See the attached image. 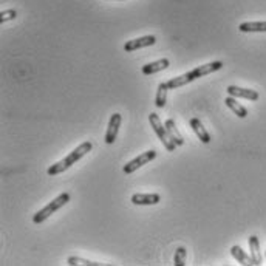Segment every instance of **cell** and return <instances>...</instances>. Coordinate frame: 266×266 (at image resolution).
Segmentation results:
<instances>
[{"label": "cell", "mask_w": 266, "mask_h": 266, "mask_svg": "<svg viewBox=\"0 0 266 266\" xmlns=\"http://www.w3.org/2000/svg\"><path fill=\"white\" fill-rule=\"evenodd\" d=\"M223 68V62L221 61H215V62H209V64H204V65H200L197 68H194L192 71L189 73H184L181 76H176V78H172L167 81V85L170 90H175V88H180L183 85H187L191 82H194L195 79L198 78H203L206 74H211V73H215L218 70Z\"/></svg>", "instance_id": "cell-1"}, {"label": "cell", "mask_w": 266, "mask_h": 266, "mask_svg": "<svg viewBox=\"0 0 266 266\" xmlns=\"http://www.w3.org/2000/svg\"><path fill=\"white\" fill-rule=\"evenodd\" d=\"M92 149H93V144H92L90 141L82 142L81 145L76 147V149H74L73 152H70L64 160L57 161L56 164H51V166L48 167L47 173H48L50 176H56V175H59V173H62V172L68 170L73 164H76L81 158H84Z\"/></svg>", "instance_id": "cell-2"}, {"label": "cell", "mask_w": 266, "mask_h": 266, "mask_svg": "<svg viewBox=\"0 0 266 266\" xmlns=\"http://www.w3.org/2000/svg\"><path fill=\"white\" fill-rule=\"evenodd\" d=\"M70 201V194H67V192H64V194H61L57 198H54L53 201H50L44 209H41L39 212H36L34 214V217H33V221L36 223V224H41V223H44L47 218H50L56 211H59L62 208V206H65L67 203Z\"/></svg>", "instance_id": "cell-3"}, {"label": "cell", "mask_w": 266, "mask_h": 266, "mask_svg": "<svg viewBox=\"0 0 266 266\" xmlns=\"http://www.w3.org/2000/svg\"><path fill=\"white\" fill-rule=\"evenodd\" d=\"M149 121H150V126L154 127L155 133L158 135L160 141L164 144V147L167 149V152H175L176 144L170 139V136H169V133H167V129H166V126L161 123L160 116H158L157 113H150V115H149Z\"/></svg>", "instance_id": "cell-4"}, {"label": "cell", "mask_w": 266, "mask_h": 266, "mask_svg": "<svg viewBox=\"0 0 266 266\" xmlns=\"http://www.w3.org/2000/svg\"><path fill=\"white\" fill-rule=\"evenodd\" d=\"M157 158V150H147V152H144V154H141L138 158H135V160H132L130 163H127L126 166H124V173L126 175H130V173H133L136 169H139V167H142L144 164H147V163H150L152 160H155Z\"/></svg>", "instance_id": "cell-5"}, {"label": "cell", "mask_w": 266, "mask_h": 266, "mask_svg": "<svg viewBox=\"0 0 266 266\" xmlns=\"http://www.w3.org/2000/svg\"><path fill=\"white\" fill-rule=\"evenodd\" d=\"M123 123V116L121 113H113L110 116V121H108V127H107V132H105V142L107 144H113L116 136H118V132H120V126Z\"/></svg>", "instance_id": "cell-6"}, {"label": "cell", "mask_w": 266, "mask_h": 266, "mask_svg": "<svg viewBox=\"0 0 266 266\" xmlns=\"http://www.w3.org/2000/svg\"><path fill=\"white\" fill-rule=\"evenodd\" d=\"M155 42H157L155 36H144V37L133 39V41H127L126 45H124V51L126 53H132V51H136L139 48L152 47V45H155Z\"/></svg>", "instance_id": "cell-7"}, {"label": "cell", "mask_w": 266, "mask_h": 266, "mask_svg": "<svg viewBox=\"0 0 266 266\" xmlns=\"http://www.w3.org/2000/svg\"><path fill=\"white\" fill-rule=\"evenodd\" d=\"M226 92H227L229 96H234V98H243V99H248V101H257L258 99V93L255 90H251V88L229 85Z\"/></svg>", "instance_id": "cell-8"}, {"label": "cell", "mask_w": 266, "mask_h": 266, "mask_svg": "<svg viewBox=\"0 0 266 266\" xmlns=\"http://www.w3.org/2000/svg\"><path fill=\"white\" fill-rule=\"evenodd\" d=\"M161 201L160 194H135L132 197V203L138 206H152Z\"/></svg>", "instance_id": "cell-9"}, {"label": "cell", "mask_w": 266, "mask_h": 266, "mask_svg": "<svg viewBox=\"0 0 266 266\" xmlns=\"http://www.w3.org/2000/svg\"><path fill=\"white\" fill-rule=\"evenodd\" d=\"M191 127H192V130L195 132V135L200 138V141L203 144H209L211 142V139H212L211 135L208 133V130L203 127V124H201V121L198 120V118H192V120H191Z\"/></svg>", "instance_id": "cell-10"}, {"label": "cell", "mask_w": 266, "mask_h": 266, "mask_svg": "<svg viewBox=\"0 0 266 266\" xmlns=\"http://www.w3.org/2000/svg\"><path fill=\"white\" fill-rule=\"evenodd\" d=\"M169 65H170L169 59H160V61H155V62H150V64L144 65V67L141 68V71H142V74L149 76V74H155V73H158V71L166 70Z\"/></svg>", "instance_id": "cell-11"}, {"label": "cell", "mask_w": 266, "mask_h": 266, "mask_svg": "<svg viewBox=\"0 0 266 266\" xmlns=\"http://www.w3.org/2000/svg\"><path fill=\"white\" fill-rule=\"evenodd\" d=\"M231 254H232V257H234L235 260H237L240 264H245V266L255 264V261H254V258L251 257V254L248 255V254H246L240 246H237V245L231 248ZM255 266H257V264H255Z\"/></svg>", "instance_id": "cell-12"}, {"label": "cell", "mask_w": 266, "mask_h": 266, "mask_svg": "<svg viewBox=\"0 0 266 266\" xmlns=\"http://www.w3.org/2000/svg\"><path fill=\"white\" fill-rule=\"evenodd\" d=\"M239 29L242 33H266V22H245Z\"/></svg>", "instance_id": "cell-13"}, {"label": "cell", "mask_w": 266, "mask_h": 266, "mask_svg": "<svg viewBox=\"0 0 266 266\" xmlns=\"http://www.w3.org/2000/svg\"><path fill=\"white\" fill-rule=\"evenodd\" d=\"M164 126H166V129H167V133H169L170 139H172L176 145H183V144H184V138L181 136V133L178 132V129H176L173 120H167V121L164 123Z\"/></svg>", "instance_id": "cell-14"}, {"label": "cell", "mask_w": 266, "mask_h": 266, "mask_svg": "<svg viewBox=\"0 0 266 266\" xmlns=\"http://www.w3.org/2000/svg\"><path fill=\"white\" fill-rule=\"evenodd\" d=\"M224 104L237 115L239 118H246L248 116V110L242 105V104H239L237 102V98H234V96H227L226 99H224Z\"/></svg>", "instance_id": "cell-15"}, {"label": "cell", "mask_w": 266, "mask_h": 266, "mask_svg": "<svg viewBox=\"0 0 266 266\" xmlns=\"http://www.w3.org/2000/svg\"><path fill=\"white\" fill-rule=\"evenodd\" d=\"M249 251H251V257L254 258L255 264H261V252H260V242H258V237H255V235H251L249 237Z\"/></svg>", "instance_id": "cell-16"}, {"label": "cell", "mask_w": 266, "mask_h": 266, "mask_svg": "<svg viewBox=\"0 0 266 266\" xmlns=\"http://www.w3.org/2000/svg\"><path fill=\"white\" fill-rule=\"evenodd\" d=\"M167 90H170L167 82H161L158 85V92H157V101H155V105L158 108H163L166 105V101H167Z\"/></svg>", "instance_id": "cell-17"}, {"label": "cell", "mask_w": 266, "mask_h": 266, "mask_svg": "<svg viewBox=\"0 0 266 266\" xmlns=\"http://www.w3.org/2000/svg\"><path fill=\"white\" fill-rule=\"evenodd\" d=\"M67 263L70 266H74V264H84V266H99L102 263H98V261H90V260H85V258H81V257H76V255H71L67 258Z\"/></svg>", "instance_id": "cell-18"}, {"label": "cell", "mask_w": 266, "mask_h": 266, "mask_svg": "<svg viewBox=\"0 0 266 266\" xmlns=\"http://www.w3.org/2000/svg\"><path fill=\"white\" fill-rule=\"evenodd\" d=\"M173 264L175 266H184L186 264V249L183 246H180L175 251V257H173Z\"/></svg>", "instance_id": "cell-19"}, {"label": "cell", "mask_w": 266, "mask_h": 266, "mask_svg": "<svg viewBox=\"0 0 266 266\" xmlns=\"http://www.w3.org/2000/svg\"><path fill=\"white\" fill-rule=\"evenodd\" d=\"M16 17H17V11L16 10H5V11L0 13V22H2V23H5L8 20H14Z\"/></svg>", "instance_id": "cell-20"}, {"label": "cell", "mask_w": 266, "mask_h": 266, "mask_svg": "<svg viewBox=\"0 0 266 266\" xmlns=\"http://www.w3.org/2000/svg\"><path fill=\"white\" fill-rule=\"evenodd\" d=\"M264 255H266V252H264Z\"/></svg>", "instance_id": "cell-21"}]
</instances>
